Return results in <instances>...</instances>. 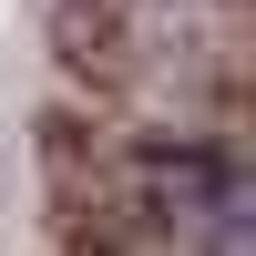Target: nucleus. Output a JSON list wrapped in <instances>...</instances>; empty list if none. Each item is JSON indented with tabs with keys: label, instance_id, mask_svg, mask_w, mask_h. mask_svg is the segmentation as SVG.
Here are the masks:
<instances>
[{
	"label": "nucleus",
	"instance_id": "nucleus-1",
	"mask_svg": "<svg viewBox=\"0 0 256 256\" xmlns=\"http://www.w3.org/2000/svg\"><path fill=\"white\" fill-rule=\"evenodd\" d=\"M134 184H144V216L174 226L184 246H256V174L226 144H154Z\"/></svg>",
	"mask_w": 256,
	"mask_h": 256
},
{
	"label": "nucleus",
	"instance_id": "nucleus-2",
	"mask_svg": "<svg viewBox=\"0 0 256 256\" xmlns=\"http://www.w3.org/2000/svg\"><path fill=\"white\" fill-rule=\"evenodd\" d=\"M0 195H10V144H0Z\"/></svg>",
	"mask_w": 256,
	"mask_h": 256
}]
</instances>
